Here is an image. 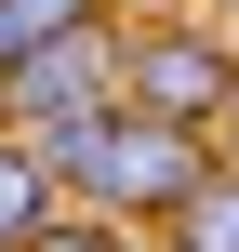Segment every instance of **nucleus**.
I'll return each instance as SVG.
<instances>
[{"label":"nucleus","mask_w":239,"mask_h":252,"mask_svg":"<svg viewBox=\"0 0 239 252\" xmlns=\"http://www.w3.org/2000/svg\"><path fill=\"white\" fill-rule=\"evenodd\" d=\"M53 213H67V186L40 173V146H27V133H0V252H27Z\"/></svg>","instance_id":"39448f33"},{"label":"nucleus","mask_w":239,"mask_h":252,"mask_svg":"<svg viewBox=\"0 0 239 252\" xmlns=\"http://www.w3.org/2000/svg\"><path fill=\"white\" fill-rule=\"evenodd\" d=\"M160 252H239V159L186 199V213H173V226H160Z\"/></svg>","instance_id":"423d86ee"},{"label":"nucleus","mask_w":239,"mask_h":252,"mask_svg":"<svg viewBox=\"0 0 239 252\" xmlns=\"http://www.w3.org/2000/svg\"><path fill=\"white\" fill-rule=\"evenodd\" d=\"M120 106V27H93V40H67V53H40L27 80H0V133H80V120H106Z\"/></svg>","instance_id":"7ed1b4c3"},{"label":"nucleus","mask_w":239,"mask_h":252,"mask_svg":"<svg viewBox=\"0 0 239 252\" xmlns=\"http://www.w3.org/2000/svg\"><path fill=\"white\" fill-rule=\"evenodd\" d=\"M213 146H226V159H239V106H226V133H213Z\"/></svg>","instance_id":"6e6552de"},{"label":"nucleus","mask_w":239,"mask_h":252,"mask_svg":"<svg viewBox=\"0 0 239 252\" xmlns=\"http://www.w3.org/2000/svg\"><path fill=\"white\" fill-rule=\"evenodd\" d=\"M93 27H106V0H0V80H27L40 53L93 40Z\"/></svg>","instance_id":"20e7f679"},{"label":"nucleus","mask_w":239,"mask_h":252,"mask_svg":"<svg viewBox=\"0 0 239 252\" xmlns=\"http://www.w3.org/2000/svg\"><path fill=\"white\" fill-rule=\"evenodd\" d=\"M40 173H53L67 213H93V226H173V213L226 173V146H213V133H173V120H146V106H106V120H80V133H40Z\"/></svg>","instance_id":"f257e3e1"},{"label":"nucleus","mask_w":239,"mask_h":252,"mask_svg":"<svg viewBox=\"0 0 239 252\" xmlns=\"http://www.w3.org/2000/svg\"><path fill=\"white\" fill-rule=\"evenodd\" d=\"M27 252H146V239H133V226H93V213H53Z\"/></svg>","instance_id":"0eeeda50"},{"label":"nucleus","mask_w":239,"mask_h":252,"mask_svg":"<svg viewBox=\"0 0 239 252\" xmlns=\"http://www.w3.org/2000/svg\"><path fill=\"white\" fill-rule=\"evenodd\" d=\"M120 106L173 120V133H226L239 40H226V27H133V40H120Z\"/></svg>","instance_id":"f03ea898"}]
</instances>
